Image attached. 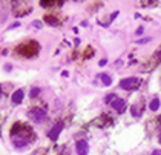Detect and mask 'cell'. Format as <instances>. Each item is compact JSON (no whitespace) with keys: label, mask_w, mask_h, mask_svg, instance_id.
Instances as JSON below:
<instances>
[{"label":"cell","mask_w":161,"mask_h":155,"mask_svg":"<svg viewBox=\"0 0 161 155\" xmlns=\"http://www.w3.org/2000/svg\"><path fill=\"white\" fill-rule=\"evenodd\" d=\"M29 118L32 120L34 123H43L44 120H46V112H44L43 109H32L29 112Z\"/></svg>","instance_id":"7a4b0ae2"},{"label":"cell","mask_w":161,"mask_h":155,"mask_svg":"<svg viewBox=\"0 0 161 155\" xmlns=\"http://www.w3.org/2000/svg\"><path fill=\"white\" fill-rule=\"evenodd\" d=\"M117 98H118V97H117V95H115V94H110V95H107V97H106V103L112 104V101H115V100H117Z\"/></svg>","instance_id":"8fae6325"},{"label":"cell","mask_w":161,"mask_h":155,"mask_svg":"<svg viewBox=\"0 0 161 155\" xmlns=\"http://www.w3.org/2000/svg\"><path fill=\"white\" fill-rule=\"evenodd\" d=\"M23 97H25V92H23V89H17L14 94H12V103L14 104H20L22 101H23Z\"/></svg>","instance_id":"52a82bcc"},{"label":"cell","mask_w":161,"mask_h":155,"mask_svg":"<svg viewBox=\"0 0 161 155\" xmlns=\"http://www.w3.org/2000/svg\"><path fill=\"white\" fill-rule=\"evenodd\" d=\"M5 69L6 71H11V65H5Z\"/></svg>","instance_id":"44dd1931"},{"label":"cell","mask_w":161,"mask_h":155,"mask_svg":"<svg viewBox=\"0 0 161 155\" xmlns=\"http://www.w3.org/2000/svg\"><path fill=\"white\" fill-rule=\"evenodd\" d=\"M110 106H112V108H114L115 111H117V112L121 114L123 111L126 109V101H124L123 98H117L115 101H112V104H110Z\"/></svg>","instance_id":"8992f818"},{"label":"cell","mask_w":161,"mask_h":155,"mask_svg":"<svg viewBox=\"0 0 161 155\" xmlns=\"http://www.w3.org/2000/svg\"><path fill=\"white\" fill-rule=\"evenodd\" d=\"M147 42H150V38H149V37H146V38H140V40H137L138 45H144V43H147Z\"/></svg>","instance_id":"5bb4252c"},{"label":"cell","mask_w":161,"mask_h":155,"mask_svg":"<svg viewBox=\"0 0 161 155\" xmlns=\"http://www.w3.org/2000/svg\"><path fill=\"white\" fill-rule=\"evenodd\" d=\"M143 32H144V28H143V26H140V28L137 29V35H141Z\"/></svg>","instance_id":"9a60e30c"},{"label":"cell","mask_w":161,"mask_h":155,"mask_svg":"<svg viewBox=\"0 0 161 155\" xmlns=\"http://www.w3.org/2000/svg\"><path fill=\"white\" fill-rule=\"evenodd\" d=\"M61 131H63V123H55V125H54V127L49 131V138H51L52 141L59 140V135H60Z\"/></svg>","instance_id":"277c9868"},{"label":"cell","mask_w":161,"mask_h":155,"mask_svg":"<svg viewBox=\"0 0 161 155\" xmlns=\"http://www.w3.org/2000/svg\"><path fill=\"white\" fill-rule=\"evenodd\" d=\"M106 63H107V60H106V59H101V60H100V63H98V65H100V66H104Z\"/></svg>","instance_id":"e0dca14e"},{"label":"cell","mask_w":161,"mask_h":155,"mask_svg":"<svg viewBox=\"0 0 161 155\" xmlns=\"http://www.w3.org/2000/svg\"><path fill=\"white\" fill-rule=\"evenodd\" d=\"M117 16H118V11H115L114 14L110 16V22H112V20H115V17H117Z\"/></svg>","instance_id":"ac0fdd59"},{"label":"cell","mask_w":161,"mask_h":155,"mask_svg":"<svg viewBox=\"0 0 161 155\" xmlns=\"http://www.w3.org/2000/svg\"><path fill=\"white\" fill-rule=\"evenodd\" d=\"M152 155H161V150H154V152H152Z\"/></svg>","instance_id":"ffe728a7"},{"label":"cell","mask_w":161,"mask_h":155,"mask_svg":"<svg viewBox=\"0 0 161 155\" xmlns=\"http://www.w3.org/2000/svg\"><path fill=\"white\" fill-rule=\"evenodd\" d=\"M132 115H133V117H138V115H137V108H135V106H132Z\"/></svg>","instance_id":"2e32d148"},{"label":"cell","mask_w":161,"mask_h":155,"mask_svg":"<svg viewBox=\"0 0 161 155\" xmlns=\"http://www.w3.org/2000/svg\"><path fill=\"white\" fill-rule=\"evenodd\" d=\"M158 141H160V144H161V132H160V137H158Z\"/></svg>","instance_id":"7402d4cb"},{"label":"cell","mask_w":161,"mask_h":155,"mask_svg":"<svg viewBox=\"0 0 161 155\" xmlns=\"http://www.w3.org/2000/svg\"><path fill=\"white\" fill-rule=\"evenodd\" d=\"M17 51H19L22 55H34V54H37V51H38V45L31 40V42H26L23 45H20L17 48Z\"/></svg>","instance_id":"6da1fadb"},{"label":"cell","mask_w":161,"mask_h":155,"mask_svg":"<svg viewBox=\"0 0 161 155\" xmlns=\"http://www.w3.org/2000/svg\"><path fill=\"white\" fill-rule=\"evenodd\" d=\"M32 26H38V28H40V26H42V22H37V20H35V22H32Z\"/></svg>","instance_id":"d6986e66"},{"label":"cell","mask_w":161,"mask_h":155,"mask_svg":"<svg viewBox=\"0 0 161 155\" xmlns=\"http://www.w3.org/2000/svg\"><path fill=\"white\" fill-rule=\"evenodd\" d=\"M38 94H40V88H32V91H31V97H32V98H35Z\"/></svg>","instance_id":"7c38bea8"},{"label":"cell","mask_w":161,"mask_h":155,"mask_svg":"<svg viewBox=\"0 0 161 155\" xmlns=\"http://www.w3.org/2000/svg\"><path fill=\"white\" fill-rule=\"evenodd\" d=\"M98 78L101 80V83L104 86H110V85H112V78H110L107 74H100V75H98Z\"/></svg>","instance_id":"ba28073f"},{"label":"cell","mask_w":161,"mask_h":155,"mask_svg":"<svg viewBox=\"0 0 161 155\" xmlns=\"http://www.w3.org/2000/svg\"><path fill=\"white\" fill-rule=\"evenodd\" d=\"M89 152V144L86 140H78L77 141V154L78 155H88Z\"/></svg>","instance_id":"5b68a950"},{"label":"cell","mask_w":161,"mask_h":155,"mask_svg":"<svg viewBox=\"0 0 161 155\" xmlns=\"http://www.w3.org/2000/svg\"><path fill=\"white\" fill-rule=\"evenodd\" d=\"M40 5H42V6H52V5H55V2H44V0H42Z\"/></svg>","instance_id":"4fadbf2b"},{"label":"cell","mask_w":161,"mask_h":155,"mask_svg":"<svg viewBox=\"0 0 161 155\" xmlns=\"http://www.w3.org/2000/svg\"><path fill=\"white\" fill-rule=\"evenodd\" d=\"M44 22H46V23H49V25H52V26H57V25H59V20H57L55 17H52V16H46V17H44Z\"/></svg>","instance_id":"30bf717a"},{"label":"cell","mask_w":161,"mask_h":155,"mask_svg":"<svg viewBox=\"0 0 161 155\" xmlns=\"http://www.w3.org/2000/svg\"><path fill=\"white\" fill-rule=\"evenodd\" d=\"M160 106H161L160 100H158V98H154V100L150 101V104H149V109H150V111H154V112H156V111L160 109Z\"/></svg>","instance_id":"9c48e42d"},{"label":"cell","mask_w":161,"mask_h":155,"mask_svg":"<svg viewBox=\"0 0 161 155\" xmlns=\"http://www.w3.org/2000/svg\"><path fill=\"white\" fill-rule=\"evenodd\" d=\"M138 85H140V78H137V77H129L120 82V88H123V89H133Z\"/></svg>","instance_id":"3957f363"}]
</instances>
